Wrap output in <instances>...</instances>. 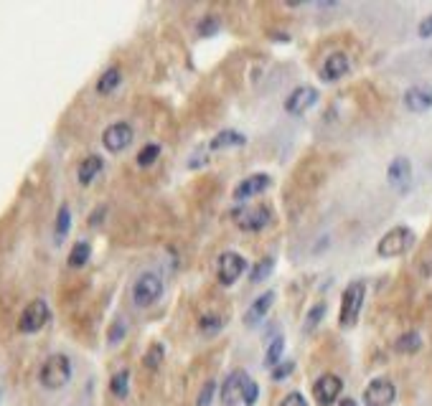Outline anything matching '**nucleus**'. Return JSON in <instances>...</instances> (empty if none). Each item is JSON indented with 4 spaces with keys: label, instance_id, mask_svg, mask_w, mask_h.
Wrapping results in <instances>:
<instances>
[{
    "label": "nucleus",
    "instance_id": "f257e3e1",
    "mask_svg": "<svg viewBox=\"0 0 432 406\" xmlns=\"http://www.w3.org/2000/svg\"><path fill=\"white\" fill-rule=\"evenodd\" d=\"M72 379V361H69L64 353H54L41 363V371H39V381H41L43 389L58 391L64 389Z\"/></svg>",
    "mask_w": 432,
    "mask_h": 406
},
{
    "label": "nucleus",
    "instance_id": "f03ea898",
    "mask_svg": "<svg viewBox=\"0 0 432 406\" xmlns=\"http://www.w3.org/2000/svg\"><path fill=\"white\" fill-rule=\"evenodd\" d=\"M415 244V232L407 229V226H394L391 232H387L379 239L376 244V254L384 259H391V257H402V254H407L409 249Z\"/></svg>",
    "mask_w": 432,
    "mask_h": 406
},
{
    "label": "nucleus",
    "instance_id": "7ed1b4c3",
    "mask_svg": "<svg viewBox=\"0 0 432 406\" xmlns=\"http://www.w3.org/2000/svg\"><path fill=\"white\" fill-rule=\"evenodd\" d=\"M364 297H366L364 282H351L349 287L343 290L341 313H338V323H341L343 328H351V325L358 320V315H361V307H364Z\"/></svg>",
    "mask_w": 432,
    "mask_h": 406
},
{
    "label": "nucleus",
    "instance_id": "20e7f679",
    "mask_svg": "<svg viewBox=\"0 0 432 406\" xmlns=\"http://www.w3.org/2000/svg\"><path fill=\"white\" fill-rule=\"evenodd\" d=\"M232 218L241 232H262L265 226L272 224V211L267 206H247L232 211Z\"/></svg>",
    "mask_w": 432,
    "mask_h": 406
},
{
    "label": "nucleus",
    "instance_id": "39448f33",
    "mask_svg": "<svg viewBox=\"0 0 432 406\" xmlns=\"http://www.w3.org/2000/svg\"><path fill=\"white\" fill-rule=\"evenodd\" d=\"M160 295H163V280L158 274L145 272L133 284V302L138 307H150L153 302H158Z\"/></svg>",
    "mask_w": 432,
    "mask_h": 406
},
{
    "label": "nucleus",
    "instance_id": "423d86ee",
    "mask_svg": "<svg viewBox=\"0 0 432 406\" xmlns=\"http://www.w3.org/2000/svg\"><path fill=\"white\" fill-rule=\"evenodd\" d=\"M49 317H51L49 305H46L43 300H34V302H28V305H25V310L21 313L18 330H21V332H39L43 325L49 323Z\"/></svg>",
    "mask_w": 432,
    "mask_h": 406
},
{
    "label": "nucleus",
    "instance_id": "0eeeda50",
    "mask_svg": "<svg viewBox=\"0 0 432 406\" xmlns=\"http://www.w3.org/2000/svg\"><path fill=\"white\" fill-rule=\"evenodd\" d=\"M247 269V262L237 251H224L222 257L216 259V277L222 284H234Z\"/></svg>",
    "mask_w": 432,
    "mask_h": 406
},
{
    "label": "nucleus",
    "instance_id": "6e6552de",
    "mask_svg": "<svg viewBox=\"0 0 432 406\" xmlns=\"http://www.w3.org/2000/svg\"><path fill=\"white\" fill-rule=\"evenodd\" d=\"M343 391V381L333 373H323L316 383H313V398L318 401V406H333L338 401Z\"/></svg>",
    "mask_w": 432,
    "mask_h": 406
},
{
    "label": "nucleus",
    "instance_id": "1a4fd4ad",
    "mask_svg": "<svg viewBox=\"0 0 432 406\" xmlns=\"http://www.w3.org/2000/svg\"><path fill=\"white\" fill-rule=\"evenodd\" d=\"M397 398V389L394 383L387 379H374L364 391V404L366 406H391Z\"/></svg>",
    "mask_w": 432,
    "mask_h": 406
},
{
    "label": "nucleus",
    "instance_id": "9d476101",
    "mask_svg": "<svg viewBox=\"0 0 432 406\" xmlns=\"http://www.w3.org/2000/svg\"><path fill=\"white\" fill-rule=\"evenodd\" d=\"M130 142H133V127L127 122L109 124L107 130L102 133V145H105L109 153H122Z\"/></svg>",
    "mask_w": 432,
    "mask_h": 406
},
{
    "label": "nucleus",
    "instance_id": "9b49d317",
    "mask_svg": "<svg viewBox=\"0 0 432 406\" xmlns=\"http://www.w3.org/2000/svg\"><path fill=\"white\" fill-rule=\"evenodd\" d=\"M318 102V89L316 87H298V89L292 91L290 97L285 100V112L292 117H300L305 115L307 109L313 107Z\"/></svg>",
    "mask_w": 432,
    "mask_h": 406
},
{
    "label": "nucleus",
    "instance_id": "f8f14e48",
    "mask_svg": "<svg viewBox=\"0 0 432 406\" xmlns=\"http://www.w3.org/2000/svg\"><path fill=\"white\" fill-rule=\"evenodd\" d=\"M402 102H404V107H407L409 112L422 115V112L432 109V87L430 84H415V87H409V89L404 91Z\"/></svg>",
    "mask_w": 432,
    "mask_h": 406
},
{
    "label": "nucleus",
    "instance_id": "ddd939ff",
    "mask_svg": "<svg viewBox=\"0 0 432 406\" xmlns=\"http://www.w3.org/2000/svg\"><path fill=\"white\" fill-rule=\"evenodd\" d=\"M387 181L397 191H407L412 185V163L407 158H394L387 168Z\"/></svg>",
    "mask_w": 432,
    "mask_h": 406
},
{
    "label": "nucleus",
    "instance_id": "4468645a",
    "mask_svg": "<svg viewBox=\"0 0 432 406\" xmlns=\"http://www.w3.org/2000/svg\"><path fill=\"white\" fill-rule=\"evenodd\" d=\"M250 381V376L244 371H232L226 376L224 386H222V404L224 406H234L237 401H241L244 396V386Z\"/></svg>",
    "mask_w": 432,
    "mask_h": 406
},
{
    "label": "nucleus",
    "instance_id": "2eb2a0df",
    "mask_svg": "<svg viewBox=\"0 0 432 406\" xmlns=\"http://www.w3.org/2000/svg\"><path fill=\"white\" fill-rule=\"evenodd\" d=\"M272 185V178L267 173H255L250 175V178H244V181L234 188V199L237 201H247L252 199V196H259V193H265L267 188Z\"/></svg>",
    "mask_w": 432,
    "mask_h": 406
},
{
    "label": "nucleus",
    "instance_id": "dca6fc26",
    "mask_svg": "<svg viewBox=\"0 0 432 406\" xmlns=\"http://www.w3.org/2000/svg\"><path fill=\"white\" fill-rule=\"evenodd\" d=\"M351 71V58L341 51H336L331 56L323 61V67H321V76H323L325 82H338L343 76Z\"/></svg>",
    "mask_w": 432,
    "mask_h": 406
},
{
    "label": "nucleus",
    "instance_id": "f3484780",
    "mask_svg": "<svg viewBox=\"0 0 432 406\" xmlns=\"http://www.w3.org/2000/svg\"><path fill=\"white\" fill-rule=\"evenodd\" d=\"M274 302V292H265V295H259L255 302H252V307L244 313V323L247 325H257L262 317L270 313V307H272Z\"/></svg>",
    "mask_w": 432,
    "mask_h": 406
},
{
    "label": "nucleus",
    "instance_id": "a211bd4d",
    "mask_svg": "<svg viewBox=\"0 0 432 406\" xmlns=\"http://www.w3.org/2000/svg\"><path fill=\"white\" fill-rule=\"evenodd\" d=\"M102 168H105V160H102L100 155H89V158H84L82 163H79L76 178H79L82 185H89V183L102 173Z\"/></svg>",
    "mask_w": 432,
    "mask_h": 406
},
{
    "label": "nucleus",
    "instance_id": "6ab92c4d",
    "mask_svg": "<svg viewBox=\"0 0 432 406\" xmlns=\"http://www.w3.org/2000/svg\"><path fill=\"white\" fill-rule=\"evenodd\" d=\"M247 142V137L241 133H234V130H222V133L216 135L214 140L208 142V148L211 150H224V148H241Z\"/></svg>",
    "mask_w": 432,
    "mask_h": 406
},
{
    "label": "nucleus",
    "instance_id": "aec40b11",
    "mask_svg": "<svg viewBox=\"0 0 432 406\" xmlns=\"http://www.w3.org/2000/svg\"><path fill=\"white\" fill-rule=\"evenodd\" d=\"M422 348V338H420V332L417 330H409L404 335H399L397 343H394V350L397 353H404V356H412L417 350Z\"/></svg>",
    "mask_w": 432,
    "mask_h": 406
},
{
    "label": "nucleus",
    "instance_id": "412c9836",
    "mask_svg": "<svg viewBox=\"0 0 432 406\" xmlns=\"http://www.w3.org/2000/svg\"><path fill=\"white\" fill-rule=\"evenodd\" d=\"M120 82H122V74H120L117 67H112L97 79V91H100V94H112V91L120 87Z\"/></svg>",
    "mask_w": 432,
    "mask_h": 406
},
{
    "label": "nucleus",
    "instance_id": "4be33fe9",
    "mask_svg": "<svg viewBox=\"0 0 432 406\" xmlns=\"http://www.w3.org/2000/svg\"><path fill=\"white\" fill-rule=\"evenodd\" d=\"M283 353H285V338L283 335H277V338L270 343V348L265 353V365L272 371L277 363H283Z\"/></svg>",
    "mask_w": 432,
    "mask_h": 406
},
{
    "label": "nucleus",
    "instance_id": "5701e85b",
    "mask_svg": "<svg viewBox=\"0 0 432 406\" xmlns=\"http://www.w3.org/2000/svg\"><path fill=\"white\" fill-rule=\"evenodd\" d=\"M89 254H91V247L89 241H76L74 249L69 251V267H84L87 262H89Z\"/></svg>",
    "mask_w": 432,
    "mask_h": 406
},
{
    "label": "nucleus",
    "instance_id": "b1692460",
    "mask_svg": "<svg viewBox=\"0 0 432 406\" xmlns=\"http://www.w3.org/2000/svg\"><path fill=\"white\" fill-rule=\"evenodd\" d=\"M109 391L115 394L117 398H125L127 391H130V373L127 371H117L109 381Z\"/></svg>",
    "mask_w": 432,
    "mask_h": 406
},
{
    "label": "nucleus",
    "instance_id": "393cba45",
    "mask_svg": "<svg viewBox=\"0 0 432 406\" xmlns=\"http://www.w3.org/2000/svg\"><path fill=\"white\" fill-rule=\"evenodd\" d=\"M272 267H274V262H272V259H259L257 264L252 267V272H250V282H252V284L265 282L267 277L272 274Z\"/></svg>",
    "mask_w": 432,
    "mask_h": 406
},
{
    "label": "nucleus",
    "instance_id": "a878e982",
    "mask_svg": "<svg viewBox=\"0 0 432 406\" xmlns=\"http://www.w3.org/2000/svg\"><path fill=\"white\" fill-rule=\"evenodd\" d=\"M158 155H160V145H155V142H148V145H145V148L138 153V166H140V168L153 166V163L158 160Z\"/></svg>",
    "mask_w": 432,
    "mask_h": 406
},
{
    "label": "nucleus",
    "instance_id": "bb28decb",
    "mask_svg": "<svg viewBox=\"0 0 432 406\" xmlns=\"http://www.w3.org/2000/svg\"><path fill=\"white\" fill-rule=\"evenodd\" d=\"M69 229H72V211H69V206H61L56 216V239H64Z\"/></svg>",
    "mask_w": 432,
    "mask_h": 406
},
{
    "label": "nucleus",
    "instance_id": "cd10ccee",
    "mask_svg": "<svg viewBox=\"0 0 432 406\" xmlns=\"http://www.w3.org/2000/svg\"><path fill=\"white\" fill-rule=\"evenodd\" d=\"M163 356H166L163 346H160V343H153V346H150V350L145 353V365H148L150 371H155V368L163 363Z\"/></svg>",
    "mask_w": 432,
    "mask_h": 406
},
{
    "label": "nucleus",
    "instance_id": "c85d7f7f",
    "mask_svg": "<svg viewBox=\"0 0 432 406\" xmlns=\"http://www.w3.org/2000/svg\"><path fill=\"white\" fill-rule=\"evenodd\" d=\"M222 317L219 315H204L201 317V323H199V328H201V332H206V335H214V332H219L222 330Z\"/></svg>",
    "mask_w": 432,
    "mask_h": 406
},
{
    "label": "nucleus",
    "instance_id": "c756f323",
    "mask_svg": "<svg viewBox=\"0 0 432 406\" xmlns=\"http://www.w3.org/2000/svg\"><path fill=\"white\" fill-rule=\"evenodd\" d=\"M257 398H259V386L250 379L247 386H244V396H241V401H244L247 406H255L257 404Z\"/></svg>",
    "mask_w": 432,
    "mask_h": 406
},
{
    "label": "nucleus",
    "instance_id": "7c9ffc66",
    "mask_svg": "<svg viewBox=\"0 0 432 406\" xmlns=\"http://www.w3.org/2000/svg\"><path fill=\"white\" fill-rule=\"evenodd\" d=\"M214 391H216V383L214 381H206V383H204V389H201L199 398H196V406H208V404H211V398H214Z\"/></svg>",
    "mask_w": 432,
    "mask_h": 406
},
{
    "label": "nucleus",
    "instance_id": "2f4dec72",
    "mask_svg": "<svg viewBox=\"0 0 432 406\" xmlns=\"http://www.w3.org/2000/svg\"><path fill=\"white\" fill-rule=\"evenodd\" d=\"M292 371H295V363H290V361H283V363H277L272 368V379H274V381H283V379H288Z\"/></svg>",
    "mask_w": 432,
    "mask_h": 406
},
{
    "label": "nucleus",
    "instance_id": "473e14b6",
    "mask_svg": "<svg viewBox=\"0 0 432 406\" xmlns=\"http://www.w3.org/2000/svg\"><path fill=\"white\" fill-rule=\"evenodd\" d=\"M323 315H325V305H323V302H318V305L313 307L310 313H307V320H305L307 328H316V325L323 320Z\"/></svg>",
    "mask_w": 432,
    "mask_h": 406
},
{
    "label": "nucleus",
    "instance_id": "72a5a7b5",
    "mask_svg": "<svg viewBox=\"0 0 432 406\" xmlns=\"http://www.w3.org/2000/svg\"><path fill=\"white\" fill-rule=\"evenodd\" d=\"M280 406H307V401H305V396H303V394L292 391V394H288V396L280 401Z\"/></svg>",
    "mask_w": 432,
    "mask_h": 406
},
{
    "label": "nucleus",
    "instance_id": "f704fd0d",
    "mask_svg": "<svg viewBox=\"0 0 432 406\" xmlns=\"http://www.w3.org/2000/svg\"><path fill=\"white\" fill-rule=\"evenodd\" d=\"M216 28H219V21H216V18H211V16H206V18H204V23L199 25V34L201 36L216 34Z\"/></svg>",
    "mask_w": 432,
    "mask_h": 406
},
{
    "label": "nucleus",
    "instance_id": "c9c22d12",
    "mask_svg": "<svg viewBox=\"0 0 432 406\" xmlns=\"http://www.w3.org/2000/svg\"><path fill=\"white\" fill-rule=\"evenodd\" d=\"M417 34H420V38H432V16H427L417 25Z\"/></svg>",
    "mask_w": 432,
    "mask_h": 406
},
{
    "label": "nucleus",
    "instance_id": "e433bc0d",
    "mask_svg": "<svg viewBox=\"0 0 432 406\" xmlns=\"http://www.w3.org/2000/svg\"><path fill=\"white\" fill-rule=\"evenodd\" d=\"M338 406H356V401H354V398H343V401Z\"/></svg>",
    "mask_w": 432,
    "mask_h": 406
}]
</instances>
